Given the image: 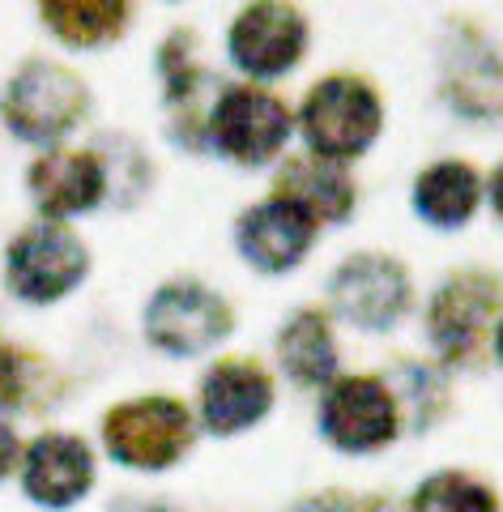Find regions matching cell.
I'll return each instance as SVG.
<instances>
[{
  "label": "cell",
  "instance_id": "1",
  "mask_svg": "<svg viewBox=\"0 0 503 512\" xmlns=\"http://www.w3.org/2000/svg\"><path fill=\"white\" fill-rule=\"evenodd\" d=\"M303 137L320 158H359L380 133V103L363 82H320L303 103Z\"/></svg>",
  "mask_w": 503,
  "mask_h": 512
},
{
  "label": "cell",
  "instance_id": "2",
  "mask_svg": "<svg viewBox=\"0 0 503 512\" xmlns=\"http://www.w3.org/2000/svg\"><path fill=\"white\" fill-rule=\"evenodd\" d=\"M192 423L180 402L167 397H141L120 410H111L107 419V448L111 457L137 470H162L175 466V457L188 448Z\"/></svg>",
  "mask_w": 503,
  "mask_h": 512
},
{
  "label": "cell",
  "instance_id": "3",
  "mask_svg": "<svg viewBox=\"0 0 503 512\" xmlns=\"http://www.w3.org/2000/svg\"><path fill=\"white\" fill-rule=\"evenodd\" d=\"M86 274V248L64 227H35L9 248V286L22 299H60Z\"/></svg>",
  "mask_w": 503,
  "mask_h": 512
},
{
  "label": "cell",
  "instance_id": "4",
  "mask_svg": "<svg viewBox=\"0 0 503 512\" xmlns=\"http://www.w3.org/2000/svg\"><path fill=\"white\" fill-rule=\"evenodd\" d=\"M320 427L337 448L346 453H371L393 440L397 431V406L380 380L354 376L333 384L329 397L320 406Z\"/></svg>",
  "mask_w": 503,
  "mask_h": 512
},
{
  "label": "cell",
  "instance_id": "5",
  "mask_svg": "<svg viewBox=\"0 0 503 512\" xmlns=\"http://www.w3.org/2000/svg\"><path fill=\"white\" fill-rule=\"evenodd\" d=\"M209 128H214L218 150L239 158V163H269L290 133L282 103L269 99L265 90H248V86L222 94Z\"/></svg>",
  "mask_w": 503,
  "mask_h": 512
},
{
  "label": "cell",
  "instance_id": "6",
  "mask_svg": "<svg viewBox=\"0 0 503 512\" xmlns=\"http://www.w3.org/2000/svg\"><path fill=\"white\" fill-rule=\"evenodd\" d=\"M410 303L405 269L384 256H354L333 274V308L359 329H388Z\"/></svg>",
  "mask_w": 503,
  "mask_h": 512
},
{
  "label": "cell",
  "instance_id": "7",
  "mask_svg": "<svg viewBox=\"0 0 503 512\" xmlns=\"http://www.w3.org/2000/svg\"><path fill=\"white\" fill-rule=\"evenodd\" d=\"M145 325H150V338L158 350L188 359L214 346L226 333V325H231V316H226L222 299L209 295L205 286H167L150 303Z\"/></svg>",
  "mask_w": 503,
  "mask_h": 512
},
{
  "label": "cell",
  "instance_id": "8",
  "mask_svg": "<svg viewBox=\"0 0 503 512\" xmlns=\"http://www.w3.org/2000/svg\"><path fill=\"white\" fill-rule=\"evenodd\" d=\"M312 235H316L312 210L295 197L261 201L256 210L239 218V252L256 269H269V274H282V269L299 265L303 252L312 248Z\"/></svg>",
  "mask_w": 503,
  "mask_h": 512
},
{
  "label": "cell",
  "instance_id": "9",
  "mask_svg": "<svg viewBox=\"0 0 503 512\" xmlns=\"http://www.w3.org/2000/svg\"><path fill=\"white\" fill-rule=\"evenodd\" d=\"M303 43H307L303 22L286 5H273V0L243 9L239 22L231 26V60L252 77H278L295 69Z\"/></svg>",
  "mask_w": 503,
  "mask_h": 512
},
{
  "label": "cell",
  "instance_id": "10",
  "mask_svg": "<svg viewBox=\"0 0 503 512\" xmlns=\"http://www.w3.org/2000/svg\"><path fill=\"white\" fill-rule=\"evenodd\" d=\"M77 111H81V90L73 77H64L52 64H35L26 77L9 86V99H5V116L9 124L18 128L22 137H60L64 128L77 124Z\"/></svg>",
  "mask_w": 503,
  "mask_h": 512
},
{
  "label": "cell",
  "instance_id": "11",
  "mask_svg": "<svg viewBox=\"0 0 503 512\" xmlns=\"http://www.w3.org/2000/svg\"><path fill=\"white\" fill-rule=\"evenodd\" d=\"M90 448L73 436H43L26 453V491L47 508H64L90 491Z\"/></svg>",
  "mask_w": 503,
  "mask_h": 512
},
{
  "label": "cell",
  "instance_id": "12",
  "mask_svg": "<svg viewBox=\"0 0 503 512\" xmlns=\"http://www.w3.org/2000/svg\"><path fill=\"white\" fill-rule=\"evenodd\" d=\"M273 402V384L252 363H222L205 376L201 414L214 431H243L252 427Z\"/></svg>",
  "mask_w": 503,
  "mask_h": 512
},
{
  "label": "cell",
  "instance_id": "13",
  "mask_svg": "<svg viewBox=\"0 0 503 512\" xmlns=\"http://www.w3.org/2000/svg\"><path fill=\"white\" fill-rule=\"evenodd\" d=\"M30 188H35V197L47 214H56V218L81 214L103 197V167L81 150H69V154L60 150V154H47L43 163H35Z\"/></svg>",
  "mask_w": 503,
  "mask_h": 512
},
{
  "label": "cell",
  "instance_id": "14",
  "mask_svg": "<svg viewBox=\"0 0 503 512\" xmlns=\"http://www.w3.org/2000/svg\"><path fill=\"white\" fill-rule=\"evenodd\" d=\"M414 205L431 227H461L478 210V175L465 163H440L418 180Z\"/></svg>",
  "mask_w": 503,
  "mask_h": 512
},
{
  "label": "cell",
  "instance_id": "15",
  "mask_svg": "<svg viewBox=\"0 0 503 512\" xmlns=\"http://www.w3.org/2000/svg\"><path fill=\"white\" fill-rule=\"evenodd\" d=\"M278 355L290 380L299 384H320L337 372V346L329 338V325L320 316H295L278 338Z\"/></svg>",
  "mask_w": 503,
  "mask_h": 512
},
{
  "label": "cell",
  "instance_id": "16",
  "mask_svg": "<svg viewBox=\"0 0 503 512\" xmlns=\"http://www.w3.org/2000/svg\"><path fill=\"white\" fill-rule=\"evenodd\" d=\"M47 22L73 43H99L120 26L124 0H43Z\"/></svg>",
  "mask_w": 503,
  "mask_h": 512
},
{
  "label": "cell",
  "instance_id": "17",
  "mask_svg": "<svg viewBox=\"0 0 503 512\" xmlns=\"http://www.w3.org/2000/svg\"><path fill=\"white\" fill-rule=\"evenodd\" d=\"M410 512H495L491 491L465 474H440L418 487Z\"/></svg>",
  "mask_w": 503,
  "mask_h": 512
},
{
  "label": "cell",
  "instance_id": "18",
  "mask_svg": "<svg viewBox=\"0 0 503 512\" xmlns=\"http://www.w3.org/2000/svg\"><path fill=\"white\" fill-rule=\"evenodd\" d=\"M303 512H371L363 504H354V500H312Z\"/></svg>",
  "mask_w": 503,
  "mask_h": 512
},
{
  "label": "cell",
  "instance_id": "19",
  "mask_svg": "<svg viewBox=\"0 0 503 512\" xmlns=\"http://www.w3.org/2000/svg\"><path fill=\"white\" fill-rule=\"evenodd\" d=\"M13 453H18V440H13L9 427H0V478H5V470L13 466Z\"/></svg>",
  "mask_w": 503,
  "mask_h": 512
},
{
  "label": "cell",
  "instance_id": "20",
  "mask_svg": "<svg viewBox=\"0 0 503 512\" xmlns=\"http://www.w3.org/2000/svg\"><path fill=\"white\" fill-rule=\"evenodd\" d=\"M491 197H495V210H499V218H503V167H499L495 184H491Z\"/></svg>",
  "mask_w": 503,
  "mask_h": 512
},
{
  "label": "cell",
  "instance_id": "21",
  "mask_svg": "<svg viewBox=\"0 0 503 512\" xmlns=\"http://www.w3.org/2000/svg\"><path fill=\"white\" fill-rule=\"evenodd\" d=\"M499 355H503V325H499Z\"/></svg>",
  "mask_w": 503,
  "mask_h": 512
}]
</instances>
